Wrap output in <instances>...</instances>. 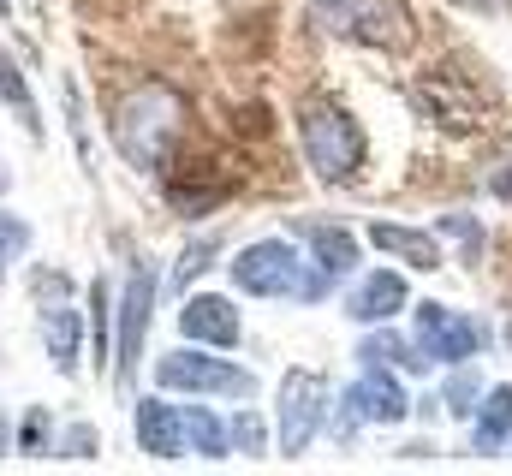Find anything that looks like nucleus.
Returning a JSON list of instances; mask_svg holds the SVG:
<instances>
[{
  "label": "nucleus",
  "mask_w": 512,
  "mask_h": 476,
  "mask_svg": "<svg viewBox=\"0 0 512 476\" xmlns=\"http://www.w3.org/2000/svg\"><path fill=\"white\" fill-rule=\"evenodd\" d=\"M185 143V96L161 78L137 84L114 108V149L126 155L137 173H167Z\"/></svg>",
  "instance_id": "nucleus-1"
},
{
  "label": "nucleus",
  "mask_w": 512,
  "mask_h": 476,
  "mask_svg": "<svg viewBox=\"0 0 512 476\" xmlns=\"http://www.w3.org/2000/svg\"><path fill=\"white\" fill-rule=\"evenodd\" d=\"M298 149H304L310 173L328 179V185H346L364 167V131L334 102H304L298 108Z\"/></svg>",
  "instance_id": "nucleus-2"
},
{
  "label": "nucleus",
  "mask_w": 512,
  "mask_h": 476,
  "mask_svg": "<svg viewBox=\"0 0 512 476\" xmlns=\"http://www.w3.org/2000/svg\"><path fill=\"white\" fill-rule=\"evenodd\" d=\"M316 18L334 36H346L358 48H382V54L411 48V36H417V18L405 0H316Z\"/></svg>",
  "instance_id": "nucleus-3"
},
{
  "label": "nucleus",
  "mask_w": 512,
  "mask_h": 476,
  "mask_svg": "<svg viewBox=\"0 0 512 476\" xmlns=\"http://www.w3.org/2000/svg\"><path fill=\"white\" fill-rule=\"evenodd\" d=\"M155 387L161 393H197V399H251L256 375L203 352V346H185V352H167L155 363Z\"/></svg>",
  "instance_id": "nucleus-4"
},
{
  "label": "nucleus",
  "mask_w": 512,
  "mask_h": 476,
  "mask_svg": "<svg viewBox=\"0 0 512 476\" xmlns=\"http://www.w3.org/2000/svg\"><path fill=\"white\" fill-rule=\"evenodd\" d=\"M155 292H161V274L149 256H131L126 268V292H120V346H114V375L131 381L137 375V357L149 340V316H155Z\"/></svg>",
  "instance_id": "nucleus-5"
},
{
  "label": "nucleus",
  "mask_w": 512,
  "mask_h": 476,
  "mask_svg": "<svg viewBox=\"0 0 512 476\" xmlns=\"http://www.w3.org/2000/svg\"><path fill=\"white\" fill-rule=\"evenodd\" d=\"M322 417H328V387H322V375L292 369V375L280 381V423H274L280 441H274V447H280L286 459H298V453L316 441V429H328Z\"/></svg>",
  "instance_id": "nucleus-6"
},
{
  "label": "nucleus",
  "mask_w": 512,
  "mask_h": 476,
  "mask_svg": "<svg viewBox=\"0 0 512 476\" xmlns=\"http://www.w3.org/2000/svg\"><path fill=\"white\" fill-rule=\"evenodd\" d=\"M233 286L251 292V298H292L298 286V250L286 238H251L233 262H227Z\"/></svg>",
  "instance_id": "nucleus-7"
},
{
  "label": "nucleus",
  "mask_w": 512,
  "mask_h": 476,
  "mask_svg": "<svg viewBox=\"0 0 512 476\" xmlns=\"http://www.w3.org/2000/svg\"><path fill=\"white\" fill-rule=\"evenodd\" d=\"M417 346L429 363H465L489 346V334H483V322H471L447 304H417Z\"/></svg>",
  "instance_id": "nucleus-8"
},
{
  "label": "nucleus",
  "mask_w": 512,
  "mask_h": 476,
  "mask_svg": "<svg viewBox=\"0 0 512 476\" xmlns=\"http://www.w3.org/2000/svg\"><path fill=\"white\" fill-rule=\"evenodd\" d=\"M179 334L191 340V346H209V352H233L239 340H245V322H239V310H233V298H221V292H185V304H179Z\"/></svg>",
  "instance_id": "nucleus-9"
},
{
  "label": "nucleus",
  "mask_w": 512,
  "mask_h": 476,
  "mask_svg": "<svg viewBox=\"0 0 512 476\" xmlns=\"http://www.w3.org/2000/svg\"><path fill=\"white\" fill-rule=\"evenodd\" d=\"M346 405L364 423H405L411 417V393H405L399 369H376V363H364V375L346 387Z\"/></svg>",
  "instance_id": "nucleus-10"
},
{
  "label": "nucleus",
  "mask_w": 512,
  "mask_h": 476,
  "mask_svg": "<svg viewBox=\"0 0 512 476\" xmlns=\"http://www.w3.org/2000/svg\"><path fill=\"white\" fill-rule=\"evenodd\" d=\"M405 304H411L405 268H376V274H364V280L346 292V316H352V322H393Z\"/></svg>",
  "instance_id": "nucleus-11"
},
{
  "label": "nucleus",
  "mask_w": 512,
  "mask_h": 476,
  "mask_svg": "<svg viewBox=\"0 0 512 476\" xmlns=\"http://www.w3.org/2000/svg\"><path fill=\"white\" fill-rule=\"evenodd\" d=\"M131 423H137V447H143L149 459H179V453H191V447H185V417H179V405L161 399V387H155L149 399H137Z\"/></svg>",
  "instance_id": "nucleus-12"
},
{
  "label": "nucleus",
  "mask_w": 512,
  "mask_h": 476,
  "mask_svg": "<svg viewBox=\"0 0 512 476\" xmlns=\"http://www.w3.org/2000/svg\"><path fill=\"white\" fill-rule=\"evenodd\" d=\"M36 328H42V352H48V363H54L60 375H72L78 357H84V340H90V322H84L72 304H42Z\"/></svg>",
  "instance_id": "nucleus-13"
},
{
  "label": "nucleus",
  "mask_w": 512,
  "mask_h": 476,
  "mask_svg": "<svg viewBox=\"0 0 512 476\" xmlns=\"http://www.w3.org/2000/svg\"><path fill=\"white\" fill-rule=\"evenodd\" d=\"M370 244L387 250V256H399L405 268H435L441 262V244L429 233H417V227H399V221H370Z\"/></svg>",
  "instance_id": "nucleus-14"
},
{
  "label": "nucleus",
  "mask_w": 512,
  "mask_h": 476,
  "mask_svg": "<svg viewBox=\"0 0 512 476\" xmlns=\"http://www.w3.org/2000/svg\"><path fill=\"white\" fill-rule=\"evenodd\" d=\"M304 250H310V262H316L322 274H334V280H346V274L358 268V238L346 233V227H304Z\"/></svg>",
  "instance_id": "nucleus-15"
},
{
  "label": "nucleus",
  "mask_w": 512,
  "mask_h": 476,
  "mask_svg": "<svg viewBox=\"0 0 512 476\" xmlns=\"http://www.w3.org/2000/svg\"><path fill=\"white\" fill-rule=\"evenodd\" d=\"M0 102H6V114L24 125V137H30V143H42V137H48V125H42V114H36V96H30V78L18 72V60H12V54H0Z\"/></svg>",
  "instance_id": "nucleus-16"
},
{
  "label": "nucleus",
  "mask_w": 512,
  "mask_h": 476,
  "mask_svg": "<svg viewBox=\"0 0 512 476\" xmlns=\"http://www.w3.org/2000/svg\"><path fill=\"white\" fill-rule=\"evenodd\" d=\"M507 441H512V387H489V393H483V411H477L471 447H477V453H501Z\"/></svg>",
  "instance_id": "nucleus-17"
},
{
  "label": "nucleus",
  "mask_w": 512,
  "mask_h": 476,
  "mask_svg": "<svg viewBox=\"0 0 512 476\" xmlns=\"http://www.w3.org/2000/svg\"><path fill=\"white\" fill-rule=\"evenodd\" d=\"M221 250H227V233H203V238H191V244H185V256L173 262V274H167V286H161V292H173V298H185V292L197 286V274L221 262Z\"/></svg>",
  "instance_id": "nucleus-18"
},
{
  "label": "nucleus",
  "mask_w": 512,
  "mask_h": 476,
  "mask_svg": "<svg viewBox=\"0 0 512 476\" xmlns=\"http://www.w3.org/2000/svg\"><path fill=\"white\" fill-rule=\"evenodd\" d=\"M179 417H185V447H191V453H203V459H227V453H233L227 417H215L209 405H191V411H179Z\"/></svg>",
  "instance_id": "nucleus-19"
},
{
  "label": "nucleus",
  "mask_w": 512,
  "mask_h": 476,
  "mask_svg": "<svg viewBox=\"0 0 512 476\" xmlns=\"http://www.w3.org/2000/svg\"><path fill=\"white\" fill-rule=\"evenodd\" d=\"M114 280L96 274L90 280V352H96V369H114Z\"/></svg>",
  "instance_id": "nucleus-20"
},
{
  "label": "nucleus",
  "mask_w": 512,
  "mask_h": 476,
  "mask_svg": "<svg viewBox=\"0 0 512 476\" xmlns=\"http://www.w3.org/2000/svg\"><path fill=\"white\" fill-rule=\"evenodd\" d=\"M358 357L364 363H376V369H405V375H423V346H405L399 334H370L364 346H358Z\"/></svg>",
  "instance_id": "nucleus-21"
},
{
  "label": "nucleus",
  "mask_w": 512,
  "mask_h": 476,
  "mask_svg": "<svg viewBox=\"0 0 512 476\" xmlns=\"http://www.w3.org/2000/svg\"><path fill=\"white\" fill-rule=\"evenodd\" d=\"M441 238H453V250H459V262L465 268H477L483 262V250H489V233H483V221H471V215H441Z\"/></svg>",
  "instance_id": "nucleus-22"
},
{
  "label": "nucleus",
  "mask_w": 512,
  "mask_h": 476,
  "mask_svg": "<svg viewBox=\"0 0 512 476\" xmlns=\"http://www.w3.org/2000/svg\"><path fill=\"white\" fill-rule=\"evenodd\" d=\"M24 250H30V221L12 215V209H0V286H6V268H12Z\"/></svg>",
  "instance_id": "nucleus-23"
},
{
  "label": "nucleus",
  "mask_w": 512,
  "mask_h": 476,
  "mask_svg": "<svg viewBox=\"0 0 512 476\" xmlns=\"http://www.w3.org/2000/svg\"><path fill=\"white\" fill-rule=\"evenodd\" d=\"M227 429H233V453H268V423L256 411H239Z\"/></svg>",
  "instance_id": "nucleus-24"
},
{
  "label": "nucleus",
  "mask_w": 512,
  "mask_h": 476,
  "mask_svg": "<svg viewBox=\"0 0 512 476\" xmlns=\"http://www.w3.org/2000/svg\"><path fill=\"white\" fill-rule=\"evenodd\" d=\"M441 399H447L453 417H471V405L483 399V381H477V375H453V381L441 387Z\"/></svg>",
  "instance_id": "nucleus-25"
},
{
  "label": "nucleus",
  "mask_w": 512,
  "mask_h": 476,
  "mask_svg": "<svg viewBox=\"0 0 512 476\" xmlns=\"http://www.w3.org/2000/svg\"><path fill=\"white\" fill-rule=\"evenodd\" d=\"M12 441H18V453H42V447H48V411H42V405H30Z\"/></svg>",
  "instance_id": "nucleus-26"
},
{
  "label": "nucleus",
  "mask_w": 512,
  "mask_h": 476,
  "mask_svg": "<svg viewBox=\"0 0 512 476\" xmlns=\"http://www.w3.org/2000/svg\"><path fill=\"white\" fill-rule=\"evenodd\" d=\"M328 292H334V274H322V268H298V286H292L298 304H322Z\"/></svg>",
  "instance_id": "nucleus-27"
},
{
  "label": "nucleus",
  "mask_w": 512,
  "mask_h": 476,
  "mask_svg": "<svg viewBox=\"0 0 512 476\" xmlns=\"http://www.w3.org/2000/svg\"><path fill=\"white\" fill-rule=\"evenodd\" d=\"M30 292H36V304H66V298H72V280H66L60 268H42Z\"/></svg>",
  "instance_id": "nucleus-28"
},
{
  "label": "nucleus",
  "mask_w": 512,
  "mask_h": 476,
  "mask_svg": "<svg viewBox=\"0 0 512 476\" xmlns=\"http://www.w3.org/2000/svg\"><path fill=\"white\" fill-rule=\"evenodd\" d=\"M54 453H72V459H90V453H96V435H90V423H72V435H60V441H54Z\"/></svg>",
  "instance_id": "nucleus-29"
},
{
  "label": "nucleus",
  "mask_w": 512,
  "mask_h": 476,
  "mask_svg": "<svg viewBox=\"0 0 512 476\" xmlns=\"http://www.w3.org/2000/svg\"><path fill=\"white\" fill-rule=\"evenodd\" d=\"M489 191H495V197H512V161L501 173H489Z\"/></svg>",
  "instance_id": "nucleus-30"
},
{
  "label": "nucleus",
  "mask_w": 512,
  "mask_h": 476,
  "mask_svg": "<svg viewBox=\"0 0 512 476\" xmlns=\"http://www.w3.org/2000/svg\"><path fill=\"white\" fill-rule=\"evenodd\" d=\"M459 6H477V12H489V6H501V0H459Z\"/></svg>",
  "instance_id": "nucleus-31"
},
{
  "label": "nucleus",
  "mask_w": 512,
  "mask_h": 476,
  "mask_svg": "<svg viewBox=\"0 0 512 476\" xmlns=\"http://www.w3.org/2000/svg\"><path fill=\"white\" fill-rule=\"evenodd\" d=\"M0 447H6V417H0Z\"/></svg>",
  "instance_id": "nucleus-32"
},
{
  "label": "nucleus",
  "mask_w": 512,
  "mask_h": 476,
  "mask_svg": "<svg viewBox=\"0 0 512 476\" xmlns=\"http://www.w3.org/2000/svg\"><path fill=\"white\" fill-rule=\"evenodd\" d=\"M507 352H512V316H507Z\"/></svg>",
  "instance_id": "nucleus-33"
},
{
  "label": "nucleus",
  "mask_w": 512,
  "mask_h": 476,
  "mask_svg": "<svg viewBox=\"0 0 512 476\" xmlns=\"http://www.w3.org/2000/svg\"><path fill=\"white\" fill-rule=\"evenodd\" d=\"M0 191H6V173H0Z\"/></svg>",
  "instance_id": "nucleus-34"
},
{
  "label": "nucleus",
  "mask_w": 512,
  "mask_h": 476,
  "mask_svg": "<svg viewBox=\"0 0 512 476\" xmlns=\"http://www.w3.org/2000/svg\"><path fill=\"white\" fill-rule=\"evenodd\" d=\"M6 6H12V0H0V12H6Z\"/></svg>",
  "instance_id": "nucleus-35"
},
{
  "label": "nucleus",
  "mask_w": 512,
  "mask_h": 476,
  "mask_svg": "<svg viewBox=\"0 0 512 476\" xmlns=\"http://www.w3.org/2000/svg\"><path fill=\"white\" fill-rule=\"evenodd\" d=\"M507 447H512V441H507Z\"/></svg>",
  "instance_id": "nucleus-36"
}]
</instances>
